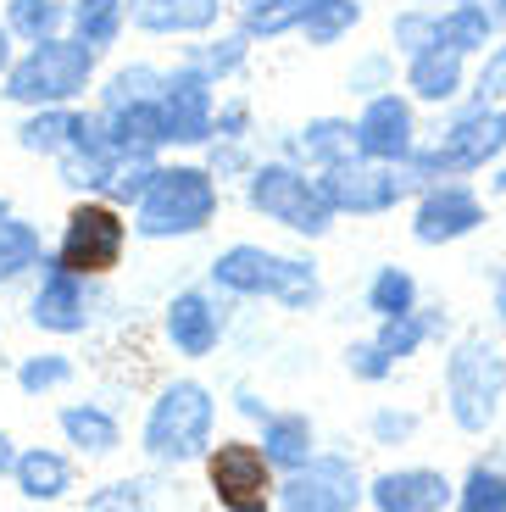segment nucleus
Here are the masks:
<instances>
[{"mask_svg": "<svg viewBox=\"0 0 506 512\" xmlns=\"http://www.w3.org/2000/svg\"><path fill=\"white\" fill-rule=\"evenodd\" d=\"M506 401V351L484 334H462L445 357V407L462 435H490Z\"/></svg>", "mask_w": 506, "mask_h": 512, "instance_id": "obj_1", "label": "nucleus"}, {"mask_svg": "<svg viewBox=\"0 0 506 512\" xmlns=\"http://www.w3.org/2000/svg\"><path fill=\"white\" fill-rule=\"evenodd\" d=\"M212 279L223 290L240 295H279L284 307H312L317 301V273L312 262H295V256H273L262 245H234L212 262Z\"/></svg>", "mask_w": 506, "mask_h": 512, "instance_id": "obj_2", "label": "nucleus"}, {"mask_svg": "<svg viewBox=\"0 0 506 512\" xmlns=\"http://www.w3.org/2000/svg\"><path fill=\"white\" fill-rule=\"evenodd\" d=\"M89 67H95V45H84V39L78 45L73 39H39L34 56H23L12 67L6 95L28 106H62L89 84Z\"/></svg>", "mask_w": 506, "mask_h": 512, "instance_id": "obj_3", "label": "nucleus"}, {"mask_svg": "<svg viewBox=\"0 0 506 512\" xmlns=\"http://www.w3.org/2000/svg\"><path fill=\"white\" fill-rule=\"evenodd\" d=\"M212 212H217L212 173H201V167H162L140 201V234H151V240L195 234L212 223Z\"/></svg>", "mask_w": 506, "mask_h": 512, "instance_id": "obj_4", "label": "nucleus"}, {"mask_svg": "<svg viewBox=\"0 0 506 512\" xmlns=\"http://www.w3.org/2000/svg\"><path fill=\"white\" fill-rule=\"evenodd\" d=\"M501 151H506V106H468V112H456L445 123L434 151L412 156V167H418V179H434V173H479Z\"/></svg>", "mask_w": 506, "mask_h": 512, "instance_id": "obj_5", "label": "nucleus"}, {"mask_svg": "<svg viewBox=\"0 0 506 512\" xmlns=\"http://www.w3.org/2000/svg\"><path fill=\"white\" fill-rule=\"evenodd\" d=\"M206 435H212V396L190 379L167 384L162 401L145 418V451L162 462H190V457H201Z\"/></svg>", "mask_w": 506, "mask_h": 512, "instance_id": "obj_6", "label": "nucleus"}, {"mask_svg": "<svg viewBox=\"0 0 506 512\" xmlns=\"http://www.w3.org/2000/svg\"><path fill=\"white\" fill-rule=\"evenodd\" d=\"M418 184V167L412 162H334L329 179H323V195H329L334 212H356V218H373V212H390L406 190Z\"/></svg>", "mask_w": 506, "mask_h": 512, "instance_id": "obj_7", "label": "nucleus"}, {"mask_svg": "<svg viewBox=\"0 0 506 512\" xmlns=\"http://www.w3.org/2000/svg\"><path fill=\"white\" fill-rule=\"evenodd\" d=\"M251 206L267 212L273 223H284V229H295V234H323L334 218L323 184L301 179L295 167H256L251 173Z\"/></svg>", "mask_w": 506, "mask_h": 512, "instance_id": "obj_8", "label": "nucleus"}, {"mask_svg": "<svg viewBox=\"0 0 506 512\" xmlns=\"http://www.w3.org/2000/svg\"><path fill=\"white\" fill-rule=\"evenodd\" d=\"M117 256H123V223H117L112 206H73V218H67V234H62V262L67 273H106L117 268Z\"/></svg>", "mask_w": 506, "mask_h": 512, "instance_id": "obj_9", "label": "nucleus"}, {"mask_svg": "<svg viewBox=\"0 0 506 512\" xmlns=\"http://www.w3.org/2000/svg\"><path fill=\"white\" fill-rule=\"evenodd\" d=\"M279 501H284V512H356L362 479H356V468L345 457H312L306 468L290 474Z\"/></svg>", "mask_w": 506, "mask_h": 512, "instance_id": "obj_10", "label": "nucleus"}, {"mask_svg": "<svg viewBox=\"0 0 506 512\" xmlns=\"http://www.w3.org/2000/svg\"><path fill=\"white\" fill-rule=\"evenodd\" d=\"M267 451L256 446H240V440H228V446L212 451V462H206V479H212L217 501H223L228 512H267Z\"/></svg>", "mask_w": 506, "mask_h": 512, "instance_id": "obj_11", "label": "nucleus"}, {"mask_svg": "<svg viewBox=\"0 0 506 512\" xmlns=\"http://www.w3.org/2000/svg\"><path fill=\"white\" fill-rule=\"evenodd\" d=\"M412 106L401 95H373L367 112L356 117V151L373 156V162H412L418 140H412Z\"/></svg>", "mask_w": 506, "mask_h": 512, "instance_id": "obj_12", "label": "nucleus"}, {"mask_svg": "<svg viewBox=\"0 0 506 512\" xmlns=\"http://www.w3.org/2000/svg\"><path fill=\"white\" fill-rule=\"evenodd\" d=\"M367 501L379 512H445L456 507V485L440 468H390L367 485Z\"/></svg>", "mask_w": 506, "mask_h": 512, "instance_id": "obj_13", "label": "nucleus"}, {"mask_svg": "<svg viewBox=\"0 0 506 512\" xmlns=\"http://www.w3.org/2000/svg\"><path fill=\"white\" fill-rule=\"evenodd\" d=\"M479 223H484V201L468 190V184H434V190L418 201L412 234H418L423 245H451V240H462V234H473Z\"/></svg>", "mask_w": 506, "mask_h": 512, "instance_id": "obj_14", "label": "nucleus"}, {"mask_svg": "<svg viewBox=\"0 0 506 512\" xmlns=\"http://www.w3.org/2000/svg\"><path fill=\"white\" fill-rule=\"evenodd\" d=\"M162 117H167V140L195 145V140L212 134V90H206V78L195 73V67H184V73L167 78Z\"/></svg>", "mask_w": 506, "mask_h": 512, "instance_id": "obj_15", "label": "nucleus"}, {"mask_svg": "<svg viewBox=\"0 0 506 512\" xmlns=\"http://www.w3.org/2000/svg\"><path fill=\"white\" fill-rule=\"evenodd\" d=\"M34 323L39 329H51V334H78L84 329V290H78V273H67L62 262L51 268V279L39 284Z\"/></svg>", "mask_w": 506, "mask_h": 512, "instance_id": "obj_16", "label": "nucleus"}, {"mask_svg": "<svg viewBox=\"0 0 506 512\" xmlns=\"http://www.w3.org/2000/svg\"><path fill=\"white\" fill-rule=\"evenodd\" d=\"M167 340H173L184 357H206V351L217 346V312H212V301L206 295H195V290H184L167 307Z\"/></svg>", "mask_w": 506, "mask_h": 512, "instance_id": "obj_17", "label": "nucleus"}, {"mask_svg": "<svg viewBox=\"0 0 506 512\" xmlns=\"http://www.w3.org/2000/svg\"><path fill=\"white\" fill-rule=\"evenodd\" d=\"M462 62L468 56L462 51H445V45H434V51L412 56V67H406V90L418 95V101H451L456 90H462Z\"/></svg>", "mask_w": 506, "mask_h": 512, "instance_id": "obj_18", "label": "nucleus"}, {"mask_svg": "<svg viewBox=\"0 0 506 512\" xmlns=\"http://www.w3.org/2000/svg\"><path fill=\"white\" fill-rule=\"evenodd\" d=\"M128 17L151 34H195L217 17V0H128Z\"/></svg>", "mask_w": 506, "mask_h": 512, "instance_id": "obj_19", "label": "nucleus"}, {"mask_svg": "<svg viewBox=\"0 0 506 512\" xmlns=\"http://www.w3.org/2000/svg\"><path fill=\"white\" fill-rule=\"evenodd\" d=\"M495 34V12H484L479 0H462V6H451V12H440V45L445 51H484Z\"/></svg>", "mask_w": 506, "mask_h": 512, "instance_id": "obj_20", "label": "nucleus"}, {"mask_svg": "<svg viewBox=\"0 0 506 512\" xmlns=\"http://www.w3.org/2000/svg\"><path fill=\"white\" fill-rule=\"evenodd\" d=\"M262 451H267V462L273 468H306L312 462V423L306 418H267V435H262Z\"/></svg>", "mask_w": 506, "mask_h": 512, "instance_id": "obj_21", "label": "nucleus"}, {"mask_svg": "<svg viewBox=\"0 0 506 512\" xmlns=\"http://www.w3.org/2000/svg\"><path fill=\"white\" fill-rule=\"evenodd\" d=\"M434 329H445V318H434V312H406V318H384L373 340H379V351L390 362H406V357H418Z\"/></svg>", "mask_w": 506, "mask_h": 512, "instance_id": "obj_22", "label": "nucleus"}, {"mask_svg": "<svg viewBox=\"0 0 506 512\" xmlns=\"http://www.w3.org/2000/svg\"><path fill=\"white\" fill-rule=\"evenodd\" d=\"M456 512H506V468L501 462H473L456 485Z\"/></svg>", "mask_w": 506, "mask_h": 512, "instance_id": "obj_23", "label": "nucleus"}, {"mask_svg": "<svg viewBox=\"0 0 506 512\" xmlns=\"http://www.w3.org/2000/svg\"><path fill=\"white\" fill-rule=\"evenodd\" d=\"M367 307L379 312V318H406V312H418V279L406 268H379L373 284H367Z\"/></svg>", "mask_w": 506, "mask_h": 512, "instance_id": "obj_24", "label": "nucleus"}, {"mask_svg": "<svg viewBox=\"0 0 506 512\" xmlns=\"http://www.w3.org/2000/svg\"><path fill=\"white\" fill-rule=\"evenodd\" d=\"M17 485L34 501H56L67 490V462L56 451H28V457H17Z\"/></svg>", "mask_w": 506, "mask_h": 512, "instance_id": "obj_25", "label": "nucleus"}, {"mask_svg": "<svg viewBox=\"0 0 506 512\" xmlns=\"http://www.w3.org/2000/svg\"><path fill=\"white\" fill-rule=\"evenodd\" d=\"M356 145V128L351 123H334V117H323V123H312L301 134V145H295V151L306 156V162H345V151H351Z\"/></svg>", "mask_w": 506, "mask_h": 512, "instance_id": "obj_26", "label": "nucleus"}, {"mask_svg": "<svg viewBox=\"0 0 506 512\" xmlns=\"http://www.w3.org/2000/svg\"><path fill=\"white\" fill-rule=\"evenodd\" d=\"M73 23H78L84 45H112L117 28H123V0H78Z\"/></svg>", "mask_w": 506, "mask_h": 512, "instance_id": "obj_27", "label": "nucleus"}, {"mask_svg": "<svg viewBox=\"0 0 506 512\" xmlns=\"http://www.w3.org/2000/svg\"><path fill=\"white\" fill-rule=\"evenodd\" d=\"M62 429L73 435V446H84V451H112L117 446V423L106 418V412H95V407H67Z\"/></svg>", "mask_w": 506, "mask_h": 512, "instance_id": "obj_28", "label": "nucleus"}, {"mask_svg": "<svg viewBox=\"0 0 506 512\" xmlns=\"http://www.w3.org/2000/svg\"><path fill=\"white\" fill-rule=\"evenodd\" d=\"M312 6H317V0H262V6H251V12H245V28H251V34H284V28H306Z\"/></svg>", "mask_w": 506, "mask_h": 512, "instance_id": "obj_29", "label": "nucleus"}, {"mask_svg": "<svg viewBox=\"0 0 506 512\" xmlns=\"http://www.w3.org/2000/svg\"><path fill=\"white\" fill-rule=\"evenodd\" d=\"M356 17H362L356 0H317L312 17H306V39H312V45H334L345 28H356Z\"/></svg>", "mask_w": 506, "mask_h": 512, "instance_id": "obj_30", "label": "nucleus"}, {"mask_svg": "<svg viewBox=\"0 0 506 512\" xmlns=\"http://www.w3.org/2000/svg\"><path fill=\"white\" fill-rule=\"evenodd\" d=\"M156 90H167V78L156 67H128V73L112 78V90H106V106L112 112H128V106H145Z\"/></svg>", "mask_w": 506, "mask_h": 512, "instance_id": "obj_31", "label": "nucleus"}, {"mask_svg": "<svg viewBox=\"0 0 506 512\" xmlns=\"http://www.w3.org/2000/svg\"><path fill=\"white\" fill-rule=\"evenodd\" d=\"M34 256H39V234L28 223H0V279L34 268Z\"/></svg>", "mask_w": 506, "mask_h": 512, "instance_id": "obj_32", "label": "nucleus"}, {"mask_svg": "<svg viewBox=\"0 0 506 512\" xmlns=\"http://www.w3.org/2000/svg\"><path fill=\"white\" fill-rule=\"evenodd\" d=\"M395 45H401L406 56H423L440 45V17L434 12H401L395 17Z\"/></svg>", "mask_w": 506, "mask_h": 512, "instance_id": "obj_33", "label": "nucleus"}, {"mask_svg": "<svg viewBox=\"0 0 506 512\" xmlns=\"http://www.w3.org/2000/svg\"><path fill=\"white\" fill-rule=\"evenodd\" d=\"M56 23H62V6L56 0H12V28L28 39H56Z\"/></svg>", "mask_w": 506, "mask_h": 512, "instance_id": "obj_34", "label": "nucleus"}, {"mask_svg": "<svg viewBox=\"0 0 506 512\" xmlns=\"http://www.w3.org/2000/svg\"><path fill=\"white\" fill-rule=\"evenodd\" d=\"M506 101V39L484 51V67L473 78V106H501Z\"/></svg>", "mask_w": 506, "mask_h": 512, "instance_id": "obj_35", "label": "nucleus"}, {"mask_svg": "<svg viewBox=\"0 0 506 512\" xmlns=\"http://www.w3.org/2000/svg\"><path fill=\"white\" fill-rule=\"evenodd\" d=\"M345 362H351V373H356V379H367V384H379V379H390V373H395V362L379 351V340L351 346V351H345Z\"/></svg>", "mask_w": 506, "mask_h": 512, "instance_id": "obj_36", "label": "nucleus"}, {"mask_svg": "<svg viewBox=\"0 0 506 512\" xmlns=\"http://www.w3.org/2000/svg\"><path fill=\"white\" fill-rule=\"evenodd\" d=\"M67 373H73L67 357H28L23 373H17V384H23V390H51V384L67 379Z\"/></svg>", "mask_w": 506, "mask_h": 512, "instance_id": "obj_37", "label": "nucleus"}, {"mask_svg": "<svg viewBox=\"0 0 506 512\" xmlns=\"http://www.w3.org/2000/svg\"><path fill=\"white\" fill-rule=\"evenodd\" d=\"M373 435H379L384 446H406V440L418 435V412H395V407L373 412Z\"/></svg>", "mask_w": 506, "mask_h": 512, "instance_id": "obj_38", "label": "nucleus"}, {"mask_svg": "<svg viewBox=\"0 0 506 512\" xmlns=\"http://www.w3.org/2000/svg\"><path fill=\"white\" fill-rule=\"evenodd\" d=\"M240 56H245V39H223V51H201L195 56V73H228V67H240Z\"/></svg>", "mask_w": 506, "mask_h": 512, "instance_id": "obj_39", "label": "nucleus"}, {"mask_svg": "<svg viewBox=\"0 0 506 512\" xmlns=\"http://www.w3.org/2000/svg\"><path fill=\"white\" fill-rule=\"evenodd\" d=\"M217 128H223V134H240V128H245V106H228V112L217 117Z\"/></svg>", "mask_w": 506, "mask_h": 512, "instance_id": "obj_40", "label": "nucleus"}, {"mask_svg": "<svg viewBox=\"0 0 506 512\" xmlns=\"http://www.w3.org/2000/svg\"><path fill=\"white\" fill-rule=\"evenodd\" d=\"M495 318H501V323H506V268H501V273H495Z\"/></svg>", "mask_w": 506, "mask_h": 512, "instance_id": "obj_41", "label": "nucleus"}, {"mask_svg": "<svg viewBox=\"0 0 506 512\" xmlns=\"http://www.w3.org/2000/svg\"><path fill=\"white\" fill-rule=\"evenodd\" d=\"M0 474H17V457H12V440L0 435Z\"/></svg>", "mask_w": 506, "mask_h": 512, "instance_id": "obj_42", "label": "nucleus"}, {"mask_svg": "<svg viewBox=\"0 0 506 512\" xmlns=\"http://www.w3.org/2000/svg\"><path fill=\"white\" fill-rule=\"evenodd\" d=\"M0 67H6V28H0Z\"/></svg>", "mask_w": 506, "mask_h": 512, "instance_id": "obj_43", "label": "nucleus"}, {"mask_svg": "<svg viewBox=\"0 0 506 512\" xmlns=\"http://www.w3.org/2000/svg\"><path fill=\"white\" fill-rule=\"evenodd\" d=\"M495 12H501V17H506V0H495Z\"/></svg>", "mask_w": 506, "mask_h": 512, "instance_id": "obj_44", "label": "nucleus"}, {"mask_svg": "<svg viewBox=\"0 0 506 512\" xmlns=\"http://www.w3.org/2000/svg\"><path fill=\"white\" fill-rule=\"evenodd\" d=\"M495 462H501V468H506V457H495Z\"/></svg>", "mask_w": 506, "mask_h": 512, "instance_id": "obj_45", "label": "nucleus"}]
</instances>
